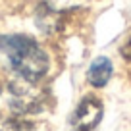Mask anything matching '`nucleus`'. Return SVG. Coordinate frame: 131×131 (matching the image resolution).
Returning <instances> with one entry per match:
<instances>
[{"label":"nucleus","mask_w":131,"mask_h":131,"mask_svg":"<svg viewBox=\"0 0 131 131\" xmlns=\"http://www.w3.org/2000/svg\"><path fill=\"white\" fill-rule=\"evenodd\" d=\"M122 56L131 62V35H129V39L125 41V45L122 46Z\"/></svg>","instance_id":"5"},{"label":"nucleus","mask_w":131,"mask_h":131,"mask_svg":"<svg viewBox=\"0 0 131 131\" xmlns=\"http://www.w3.org/2000/svg\"><path fill=\"white\" fill-rule=\"evenodd\" d=\"M112 71H114V68H112V62L108 60V58L100 56V58H96V60H94L93 64L89 66L87 79H89V83H91L93 87H104L108 81H110Z\"/></svg>","instance_id":"3"},{"label":"nucleus","mask_w":131,"mask_h":131,"mask_svg":"<svg viewBox=\"0 0 131 131\" xmlns=\"http://www.w3.org/2000/svg\"><path fill=\"white\" fill-rule=\"evenodd\" d=\"M102 118V104L94 96H87L77 104L71 118V125L75 131H93Z\"/></svg>","instance_id":"2"},{"label":"nucleus","mask_w":131,"mask_h":131,"mask_svg":"<svg viewBox=\"0 0 131 131\" xmlns=\"http://www.w3.org/2000/svg\"><path fill=\"white\" fill-rule=\"evenodd\" d=\"M0 131H27V125L14 116H0Z\"/></svg>","instance_id":"4"},{"label":"nucleus","mask_w":131,"mask_h":131,"mask_svg":"<svg viewBox=\"0 0 131 131\" xmlns=\"http://www.w3.org/2000/svg\"><path fill=\"white\" fill-rule=\"evenodd\" d=\"M0 54L21 79L39 83L48 71V58L45 50L25 35L0 37Z\"/></svg>","instance_id":"1"}]
</instances>
